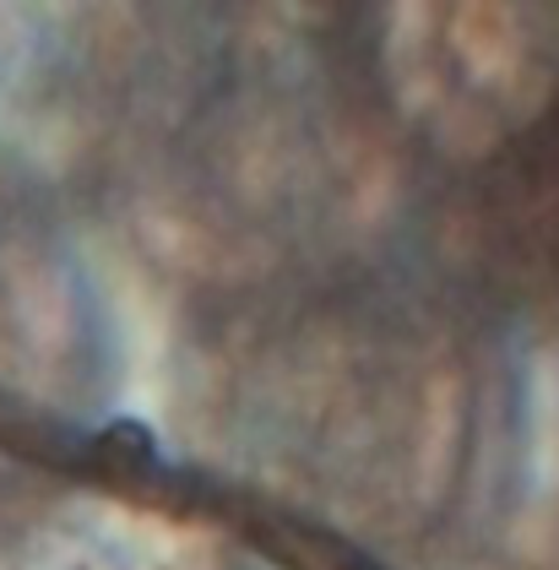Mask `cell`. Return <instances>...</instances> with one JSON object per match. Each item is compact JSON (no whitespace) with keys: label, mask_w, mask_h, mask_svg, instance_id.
Returning a JSON list of instances; mask_svg holds the SVG:
<instances>
[{"label":"cell","mask_w":559,"mask_h":570,"mask_svg":"<svg viewBox=\"0 0 559 570\" xmlns=\"http://www.w3.org/2000/svg\"><path fill=\"white\" fill-rule=\"evenodd\" d=\"M0 570H239L207 532L71 494L0 538Z\"/></svg>","instance_id":"cell-1"}]
</instances>
